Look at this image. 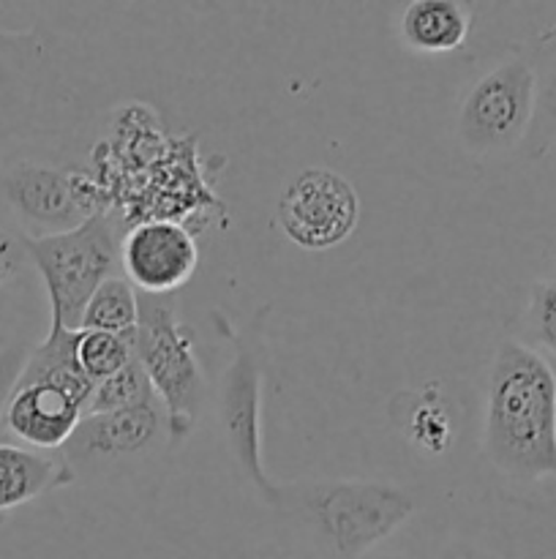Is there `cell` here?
Here are the masks:
<instances>
[{
    "mask_svg": "<svg viewBox=\"0 0 556 559\" xmlns=\"http://www.w3.org/2000/svg\"><path fill=\"white\" fill-rule=\"evenodd\" d=\"M483 453L512 480L556 475V371L521 338L496 344L483 415Z\"/></svg>",
    "mask_w": 556,
    "mask_h": 559,
    "instance_id": "obj_1",
    "label": "cell"
},
{
    "mask_svg": "<svg viewBox=\"0 0 556 559\" xmlns=\"http://www.w3.org/2000/svg\"><path fill=\"white\" fill-rule=\"evenodd\" d=\"M289 502L300 508V522L311 544L327 559H363L414 513L412 495L382 480H316L300 489L283 486V506Z\"/></svg>",
    "mask_w": 556,
    "mask_h": 559,
    "instance_id": "obj_2",
    "label": "cell"
},
{
    "mask_svg": "<svg viewBox=\"0 0 556 559\" xmlns=\"http://www.w3.org/2000/svg\"><path fill=\"white\" fill-rule=\"evenodd\" d=\"M76 331H55L31 349L3 409L0 429L33 451H63L87 415L93 382L74 353Z\"/></svg>",
    "mask_w": 556,
    "mask_h": 559,
    "instance_id": "obj_3",
    "label": "cell"
},
{
    "mask_svg": "<svg viewBox=\"0 0 556 559\" xmlns=\"http://www.w3.org/2000/svg\"><path fill=\"white\" fill-rule=\"evenodd\" d=\"M194 344V328L178 317V295L140 293L134 358L167 413L169 448L183 445L205 415L207 382Z\"/></svg>",
    "mask_w": 556,
    "mask_h": 559,
    "instance_id": "obj_4",
    "label": "cell"
},
{
    "mask_svg": "<svg viewBox=\"0 0 556 559\" xmlns=\"http://www.w3.org/2000/svg\"><path fill=\"white\" fill-rule=\"evenodd\" d=\"M270 309L262 306L243 328H229L227 317L218 325L232 342V358L218 385V426L240 475L256 489V495L273 508L283 506V486H278L265 469L262 459V382H265L267 342L265 325Z\"/></svg>",
    "mask_w": 556,
    "mask_h": 559,
    "instance_id": "obj_5",
    "label": "cell"
},
{
    "mask_svg": "<svg viewBox=\"0 0 556 559\" xmlns=\"http://www.w3.org/2000/svg\"><path fill=\"white\" fill-rule=\"evenodd\" d=\"M120 224L98 211L69 233L27 238V257L41 276L55 331H80L87 300L120 265Z\"/></svg>",
    "mask_w": 556,
    "mask_h": 559,
    "instance_id": "obj_6",
    "label": "cell"
},
{
    "mask_svg": "<svg viewBox=\"0 0 556 559\" xmlns=\"http://www.w3.org/2000/svg\"><path fill=\"white\" fill-rule=\"evenodd\" d=\"M532 118L534 69L527 47H518L463 93L456 134L472 156H505L523 147Z\"/></svg>",
    "mask_w": 556,
    "mask_h": 559,
    "instance_id": "obj_7",
    "label": "cell"
},
{
    "mask_svg": "<svg viewBox=\"0 0 556 559\" xmlns=\"http://www.w3.org/2000/svg\"><path fill=\"white\" fill-rule=\"evenodd\" d=\"M164 451H169L167 413L161 402L153 399L118 413L85 415L60 453L76 480H107L125 473V467L147 464Z\"/></svg>",
    "mask_w": 556,
    "mask_h": 559,
    "instance_id": "obj_8",
    "label": "cell"
},
{
    "mask_svg": "<svg viewBox=\"0 0 556 559\" xmlns=\"http://www.w3.org/2000/svg\"><path fill=\"white\" fill-rule=\"evenodd\" d=\"M358 218V191L333 169H303L278 197V227L305 251L336 249L354 233Z\"/></svg>",
    "mask_w": 556,
    "mask_h": 559,
    "instance_id": "obj_9",
    "label": "cell"
},
{
    "mask_svg": "<svg viewBox=\"0 0 556 559\" xmlns=\"http://www.w3.org/2000/svg\"><path fill=\"white\" fill-rule=\"evenodd\" d=\"M3 197L27 229V238L69 233L98 213L90 180L38 162L11 164L3 178Z\"/></svg>",
    "mask_w": 556,
    "mask_h": 559,
    "instance_id": "obj_10",
    "label": "cell"
},
{
    "mask_svg": "<svg viewBox=\"0 0 556 559\" xmlns=\"http://www.w3.org/2000/svg\"><path fill=\"white\" fill-rule=\"evenodd\" d=\"M200 265V249L189 227L169 218L140 222L123 235L120 267L145 295H178Z\"/></svg>",
    "mask_w": 556,
    "mask_h": 559,
    "instance_id": "obj_11",
    "label": "cell"
},
{
    "mask_svg": "<svg viewBox=\"0 0 556 559\" xmlns=\"http://www.w3.org/2000/svg\"><path fill=\"white\" fill-rule=\"evenodd\" d=\"M71 484H76L74 469L60 451H33L20 442L0 440V513Z\"/></svg>",
    "mask_w": 556,
    "mask_h": 559,
    "instance_id": "obj_12",
    "label": "cell"
},
{
    "mask_svg": "<svg viewBox=\"0 0 556 559\" xmlns=\"http://www.w3.org/2000/svg\"><path fill=\"white\" fill-rule=\"evenodd\" d=\"M472 11L458 0H414L403 9L398 36L403 47L420 55H447L467 44Z\"/></svg>",
    "mask_w": 556,
    "mask_h": 559,
    "instance_id": "obj_13",
    "label": "cell"
},
{
    "mask_svg": "<svg viewBox=\"0 0 556 559\" xmlns=\"http://www.w3.org/2000/svg\"><path fill=\"white\" fill-rule=\"evenodd\" d=\"M527 52L534 69V118L521 151L543 158L556 142V25L540 33Z\"/></svg>",
    "mask_w": 556,
    "mask_h": 559,
    "instance_id": "obj_14",
    "label": "cell"
},
{
    "mask_svg": "<svg viewBox=\"0 0 556 559\" xmlns=\"http://www.w3.org/2000/svg\"><path fill=\"white\" fill-rule=\"evenodd\" d=\"M140 322V293L123 276H112L93 293L82 314L80 331H104L134 336Z\"/></svg>",
    "mask_w": 556,
    "mask_h": 559,
    "instance_id": "obj_15",
    "label": "cell"
},
{
    "mask_svg": "<svg viewBox=\"0 0 556 559\" xmlns=\"http://www.w3.org/2000/svg\"><path fill=\"white\" fill-rule=\"evenodd\" d=\"M74 353L82 374L93 385H98V382L114 377L134 360V336L104 331H76Z\"/></svg>",
    "mask_w": 556,
    "mask_h": 559,
    "instance_id": "obj_16",
    "label": "cell"
},
{
    "mask_svg": "<svg viewBox=\"0 0 556 559\" xmlns=\"http://www.w3.org/2000/svg\"><path fill=\"white\" fill-rule=\"evenodd\" d=\"M156 399L153 393L150 380H147L145 369L140 366V360H131L125 369H120L118 374L109 377V380L98 382L93 388L90 407H87V415L98 413H118V409H131L140 407V404H147Z\"/></svg>",
    "mask_w": 556,
    "mask_h": 559,
    "instance_id": "obj_17",
    "label": "cell"
},
{
    "mask_svg": "<svg viewBox=\"0 0 556 559\" xmlns=\"http://www.w3.org/2000/svg\"><path fill=\"white\" fill-rule=\"evenodd\" d=\"M523 331L534 347L556 355V278H543L532 287L523 311Z\"/></svg>",
    "mask_w": 556,
    "mask_h": 559,
    "instance_id": "obj_18",
    "label": "cell"
},
{
    "mask_svg": "<svg viewBox=\"0 0 556 559\" xmlns=\"http://www.w3.org/2000/svg\"><path fill=\"white\" fill-rule=\"evenodd\" d=\"M407 418V437L414 445L431 453H442L450 445V420H447V413L436 399L425 396L423 402L414 404Z\"/></svg>",
    "mask_w": 556,
    "mask_h": 559,
    "instance_id": "obj_19",
    "label": "cell"
},
{
    "mask_svg": "<svg viewBox=\"0 0 556 559\" xmlns=\"http://www.w3.org/2000/svg\"><path fill=\"white\" fill-rule=\"evenodd\" d=\"M27 265H31V257H27L25 235L0 227V287L14 282Z\"/></svg>",
    "mask_w": 556,
    "mask_h": 559,
    "instance_id": "obj_20",
    "label": "cell"
},
{
    "mask_svg": "<svg viewBox=\"0 0 556 559\" xmlns=\"http://www.w3.org/2000/svg\"><path fill=\"white\" fill-rule=\"evenodd\" d=\"M27 355H31V347H25V344H11V347L0 349V424H3L5 402H9L22 369H25Z\"/></svg>",
    "mask_w": 556,
    "mask_h": 559,
    "instance_id": "obj_21",
    "label": "cell"
},
{
    "mask_svg": "<svg viewBox=\"0 0 556 559\" xmlns=\"http://www.w3.org/2000/svg\"><path fill=\"white\" fill-rule=\"evenodd\" d=\"M436 559H496V557L488 555V551L478 549V546L472 544H450L439 551V557Z\"/></svg>",
    "mask_w": 556,
    "mask_h": 559,
    "instance_id": "obj_22",
    "label": "cell"
},
{
    "mask_svg": "<svg viewBox=\"0 0 556 559\" xmlns=\"http://www.w3.org/2000/svg\"><path fill=\"white\" fill-rule=\"evenodd\" d=\"M363 559H407L401 555H376V551H371V555H365Z\"/></svg>",
    "mask_w": 556,
    "mask_h": 559,
    "instance_id": "obj_23",
    "label": "cell"
}]
</instances>
